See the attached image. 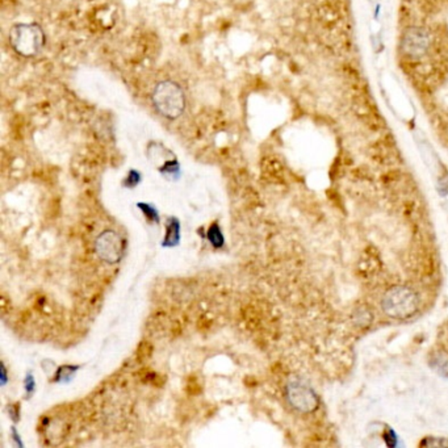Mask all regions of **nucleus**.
Returning a JSON list of instances; mask_svg holds the SVG:
<instances>
[{
	"instance_id": "nucleus-1",
	"label": "nucleus",
	"mask_w": 448,
	"mask_h": 448,
	"mask_svg": "<svg viewBox=\"0 0 448 448\" xmlns=\"http://www.w3.org/2000/svg\"><path fill=\"white\" fill-rule=\"evenodd\" d=\"M151 101L158 113L168 120L182 116L187 106L182 87L173 81L159 82L151 92Z\"/></svg>"
},
{
	"instance_id": "nucleus-2",
	"label": "nucleus",
	"mask_w": 448,
	"mask_h": 448,
	"mask_svg": "<svg viewBox=\"0 0 448 448\" xmlns=\"http://www.w3.org/2000/svg\"><path fill=\"white\" fill-rule=\"evenodd\" d=\"M9 44L19 56L25 58L36 57L45 46L44 29L36 23L15 24L9 31Z\"/></svg>"
},
{
	"instance_id": "nucleus-3",
	"label": "nucleus",
	"mask_w": 448,
	"mask_h": 448,
	"mask_svg": "<svg viewBox=\"0 0 448 448\" xmlns=\"http://www.w3.org/2000/svg\"><path fill=\"white\" fill-rule=\"evenodd\" d=\"M382 310L394 320H405L414 315L418 309V297L405 285H394L384 293Z\"/></svg>"
},
{
	"instance_id": "nucleus-4",
	"label": "nucleus",
	"mask_w": 448,
	"mask_h": 448,
	"mask_svg": "<svg viewBox=\"0 0 448 448\" xmlns=\"http://www.w3.org/2000/svg\"><path fill=\"white\" fill-rule=\"evenodd\" d=\"M287 397L292 407L301 413H312L320 404L315 390L301 380H293L287 385Z\"/></svg>"
},
{
	"instance_id": "nucleus-5",
	"label": "nucleus",
	"mask_w": 448,
	"mask_h": 448,
	"mask_svg": "<svg viewBox=\"0 0 448 448\" xmlns=\"http://www.w3.org/2000/svg\"><path fill=\"white\" fill-rule=\"evenodd\" d=\"M95 249L101 260L107 263H117L124 255L123 240L117 233L106 230L101 233L95 241Z\"/></svg>"
},
{
	"instance_id": "nucleus-6",
	"label": "nucleus",
	"mask_w": 448,
	"mask_h": 448,
	"mask_svg": "<svg viewBox=\"0 0 448 448\" xmlns=\"http://www.w3.org/2000/svg\"><path fill=\"white\" fill-rule=\"evenodd\" d=\"M429 46H430V34L424 28L413 26V28H409L404 34L402 49L409 57L421 58L426 54Z\"/></svg>"
},
{
	"instance_id": "nucleus-7",
	"label": "nucleus",
	"mask_w": 448,
	"mask_h": 448,
	"mask_svg": "<svg viewBox=\"0 0 448 448\" xmlns=\"http://www.w3.org/2000/svg\"><path fill=\"white\" fill-rule=\"evenodd\" d=\"M180 242V223L176 217H170L167 220L166 235L162 242L163 248H175Z\"/></svg>"
},
{
	"instance_id": "nucleus-8",
	"label": "nucleus",
	"mask_w": 448,
	"mask_h": 448,
	"mask_svg": "<svg viewBox=\"0 0 448 448\" xmlns=\"http://www.w3.org/2000/svg\"><path fill=\"white\" fill-rule=\"evenodd\" d=\"M430 365L438 374L448 377V352L446 351H437L430 357Z\"/></svg>"
},
{
	"instance_id": "nucleus-9",
	"label": "nucleus",
	"mask_w": 448,
	"mask_h": 448,
	"mask_svg": "<svg viewBox=\"0 0 448 448\" xmlns=\"http://www.w3.org/2000/svg\"><path fill=\"white\" fill-rule=\"evenodd\" d=\"M207 238L209 243H210L215 249H221V248H224V234L221 232V229H220V226H218L217 223H213V224L209 226V229H208L207 233Z\"/></svg>"
},
{
	"instance_id": "nucleus-10",
	"label": "nucleus",
	"mask_w": 448,
	"mask_h": 448,
	"mask_svg": "<svg viewBox=\"0 0 448 448\" xmlns=\"http://www.w3.org/2000/svg\"><path fill=\"white\" fill-rule=\"evenodd\" d=\"M137 207L141 209L143 216L146 217V220H148V221H150V223H156V224H159V223H161L157 208L154 207V205L148 204V203H138V204H137Z\"/></svg>"
},
{
	"instance_id": "nucleus-11",
	"label": "nucleus",
	"mask_w": 448,
	"mask_h": 448,
	"mask_svg": "<svg viewBox=\"0 0 448 448\" xmlns=\"http://www.w3.org/2000/svg\"><path fill=\"white\" fill-rule=\"evenodd\" d=\"M79 370V367H74V365H65V367H61L58 368V371L56 372V382H70L73 377H74L75 372Z\"/></svg>"
},
{
	"instance_id": "nucleus-12",
	"label": "nucleus",
	"mask_w": 448,
	"mask_h": 448,
	"mask_svg": "<svg viewBox=\"0 0 448 448\" xmlns=\"http://www.w3.org/2000/svg\"><path fill=\"white\" fill-rule=\"evenodd\" d=\"M141 180V174L140 173H137V171H134L132 170L129 175H128V178H126V180H125V187H129V188H133L136 187L138 183Z\"/></svg>"
},
{
	"instance_id": "nucleus-13",
	"label": "nucleus",
	"mask_w": 448,
	"mask_h": 448,
	"mask_svg": "<svg viewBox=\"0 0 448 448\" xmlns=\"http://www.w3.org/2000/svg\"><path fill=\"white\" fill-rule=\"evenodd\" d=\"M25 392H26V397L29 399L32 394L34 393V388H36V382H34V374L26 375V377H25Z\"/></svg>"
},
{
	"instance_id": "nucleus-14",
	"label": "nucleus",
	"mask_w": 448,
	"mask_h": 448,
	"mask_svg": "<svg viewBox=\"0 0 448 448\" xmlns=\"http://www.w3.org/2000/svg\"><path fill=\"white\" fill-rule=\"evenodd\" d=\"M9 413H11V417L14 418V421L17 422L19 421V407L12 405V407H9Z\"/></svg>"
},
{
	"instance_id": "nucleus-15",
	"label": "nucleus",
	"mask_w": 448,
	"mask_h": 448,
	"mask_svg": "<svg viewBox=\"0 0 448 448\" xmlns=\"http://www.w3.org/2000/svg\"><path fill=\"white\" fill-rule=\"evenodd\" d=\"M7 382V372H6V367L4 365H1V384L4 385Z\"/></svg>"
},
{
	"instance_id": "nucleus-16",
	"label": "nucleus",
	"mask_w": 448,
	"mask_h": 448,
	"mask_svg": "<svg viewBox=\"0 0 448 448\" xmlns=\"http://www.w3.org/2000/svg\"><path fill=\"white\" fill-rule=\"evenodd\" d=\"M12 434H14V440H16L17 444H19V446H23L20 439H19V434H17L16 429H15V427L12 429Z\"/></svg>"
}]
</instances>
